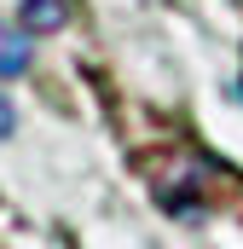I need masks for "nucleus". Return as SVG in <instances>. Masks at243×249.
Segmentation results:
<instances>
[{
    "label": "nucleus",
    "mask_w": 243,
    "mask_h": 249,
    "mask_svg": "<svg viewBox=\"0 0 243 249\" xmlns=\"http://www.w3.org/2000/svg\"><path fill=\"white\" fill-rule=\"evenodd\" d=\"M156 203L162 209H174V214H203V209H214L226 191H238V174H226L220 162H208V157H197V151H174V157H162V174H156Z\"/></svg>",
    "instance_id": "1"
},
{
    "label": "nucleus",
    "mask_w": 243,
    "mask_h": 249,
    "mask_svg": "<svg viewBox=\"0 0 243 249\" xmlns=\"http://www.w3.org/2000/svg\"><path fill=\"white\" fill-rule=\"evenodd\" d=\"M29 35V29H23ZM17 29H0V75H17V70H29V41H23Z\"/></svg>",
    "instance_id": "3"
},
{
    "label": "nucleus",
    "mask_w": 243,
    "mask_h": 249,
    "mask_svg": "<svg viewBox=\"0 0 243 249\" xmlns=\"http://www.w3.org/2000/svg\"><path fill=\"white\" fill-rule=\"evenodd\" d=\"M12 127H17V110H12V99L0 93V139H12Z\"/></svg>",
    "instance_id": "4"
},
{
    "label": "nucleus",
    "mask_w": 243,
    "mask_h": 249,
    "mask_svg": "<svg viewBox=\"0 0 243 249\" xmlns=\"http://www.w3.org/2000/svg\"><path fill=\"white\" fill-rule=\"evenodd\" d=\"M69 12H75L69 0H23V12H17V18H23V29H29V35H52V29L69 23Z\"/></svg>",
    "instance_id": "2"
}]
</instances>
